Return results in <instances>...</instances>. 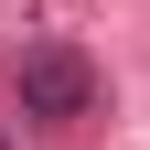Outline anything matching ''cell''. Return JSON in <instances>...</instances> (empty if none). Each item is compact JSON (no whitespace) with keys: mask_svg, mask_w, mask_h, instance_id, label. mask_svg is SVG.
I'll return each instance as SVG.
<instances>
[{"mask_svg":"<svg viewBox=\"0 0 150 150\" xmlns=\"http://www.w3.org/2000/svg\"><path fill=\"white\" fill-rule=\"evenodd\" d=\"M107 97V75L86 43H64V32H32L22 54H11V107H22V129H75V118H97Z\"/></svg>","mask_w":150,"mask_h":150,"instance_id":"1","label":"cell"},{"mask_svg":"<svg viewBox=\"0 0 150 150\" xmlns=\"http://www.w3.org/2000/svg\"><path fill=\"white\" fill-rule=\"evenodd\" d=\"M0 150H11V139H0Z\"/></svg>","mask_w":150,"mask_h":150,"instance_id":"2","label":"cell"}]
</instances>
